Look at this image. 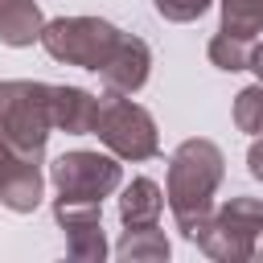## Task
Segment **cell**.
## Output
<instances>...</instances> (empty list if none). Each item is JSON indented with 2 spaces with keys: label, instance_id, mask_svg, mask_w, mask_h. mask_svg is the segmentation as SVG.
I'll return each instance as SVG.
<instances>
[{
  "label": "cell",
  "instance_id": "obj_1",
  "mask_svg": "<svg viewBox=\"0 0 263 263\" xmlns=\"http://www.w3.org/2000/svg\"><path fill=\"white\" fill-rule=\"evenodd\" d=\"M226 177V156L214 140H181L173 160H168V185H164V197H168V210L177 218V230L193 242L197 230L210 222L214 214V193Z\"/></svg>",
  "mask_w": 263,
  "mask_h": 263
},
{
  "label": "cell",
  "instance_id": "obj_2",
  "mask_svg": "<svg viewBox=\"0 0 263 263\" xmlns=\"http://www.w3.org/2000/svg\"><path fill=\"white\" fill-rule=\"evenodd\" d=\"M53 132V86L33 78L0 82V140L25 156H41Z\"/></svg>",
  "mask_w": 263,
  "mask_h": 263
},
{
  "label": "cell",
  "instance_id": "obj_3",
  "mask_svg": "<svg viewBox=\"0 0 263 263\" xmlns=\"http://www.w3.org/2000/svg\"><path fill=\"white\" fill-rule=\"evenodd\" d=\"M119 41H123V33L103 16H58V21H45V29H41V45L53 62L82 66L95 74L111 62Z\"/></svg>",
  "mask_w": 263,
  "mask_h": 263
},
{
  "label": "cell",
  "instance_id": "obj_4",
  "mask_svg": "<svg viewBox=\"0 0 263 263\" xmlns=\"http://www.w3.org/2000/svg\"><path fill=\"white\" fill-rule=\"evenodd\" d=\"M107 152H115L119 160H152L160 152V132H156V119L132 103V95H103L99 99V115H95V132Z\"/></svg>",
  "mask_w": 263,
  "mask_h": 263
},
{
  "label": "cell",
  "instance_id": "obj_5",
  "mask_svg": "<svg viewBox=\"0 0 263 263\" xmlns=\"http://www.w3.org/2000/svg\"><path fill=\"white\" fill-rule=\"evenodd\" d=\"M259 234H263V201L238 193L210 214V222L197 230L193 242L218 263H247L255 255Z\"/></svg>",
  "mask_w": 263,
  "mask_h": 263
},
{
  "label": "cell",
  "instance_id": "obj_6",
  "mask_svg": "<svg viewBox=\"0 0 263 263\" xmlns=\"http://www.w3.org/2000/svg\"><path fill=\"white\" fill-rule=\"evenodd\" d=\"M49 181L58 189L53 201H66V205H103V197H111L123 181L119 173V160L115 152H62L53 164H49Z\"/></svg>",
  "mask_w": 263,
  "mask_h": 263
},
{
  "label": "cell",
  "instance_id": "obj_7",
  "mask_svg": "<svg viewBox=\"0 0 263 263\" xmlns=\"http://www.w3.org/2000/svg\"><path fill=\"white\" fill-rule=\"evenodd\" d=\"M53 218L66 230V255L78 263H99L107 255L103 238V205H66L53 201Z\"/></svg>",
  "mask_w": 263,
  "mask_h": 263
},
{
  "label": "cell",
  "instance_id": "obj_8",
  "mask_svg": "<svg viewBox=\"0 0 263 263\" xmlns=\"http://www.w3.org/2000/svg\"><path fill=\"white\" fill-rule=\"evenodd\" d=\"M148 74H152V49H148L140 37H132V33H123L119 49H115L111 62L99 70V78H103V86H107L111 95H136V90L148 82Z\"/></svg>",
  "mask_w": 263,
  "mask_h": 263
},
{
  "label": "cell",
  "instance_id": "obj_9",
  "mask_svg": "<svg viewBox=\"0 0 263 263\" xmlns=\"http://www.w3.org/2000/svg\"><path fill=\"white\" fill-rule=\"evenodd\" d=\"M41 189H45V177H41V156H21L8 177L0 181V201L12 210V214H33L41 205Z\"/></svg>",
  "mask_w": 263,
  "mask_h": 263
},
{
  "label": "cell",
  "instance_id": "obj_10",
  "mask_svg": "<svg viewBox=\"0 0 263 263\" xmlns=\"http://www.w3.org/2000/svg\"><path fill=\"white\" fill-rule=\"evenodd\" d=\"M99 115V99L82 86H53V127L66 136H90Z\"/></svg>",
  "mask_w": 263,
  "mask_h": 263
},
{
  "label": "cell",
  "instance_id": "obj_11",
  "mask_svg": "<svg viewBox=\"0 0 263 263\" xmlns=\"http://www.w3.org/2000/svg\"><path fill=\"white\" fill-rule=\"evenodd\" d=\"M45 16L37 8V0H0V41L12 49H25L33 41H41Z\"/></svg>",
  "mask_w": 263,
  "mask_h": 263
},
{
  "label": "cell",
  "instance_id": "obj_12",
  "mask_svg": "<svg viewBox=\"0 0 263 263\" xmlns=\"http://www.w3.org/2000/svg\"><path fill=\"white\" fill-rule=\"evenodd\" d=\"M164 210V189L152 177H136L119 197V222L123 226H156Z\"/></svg>",
  "mask_w": 263,
  "mask_h": 263
},
{
  "label": "cell",
  "instance_id": "obj_13",
  "mask_svg": "<svg viewBox=\"0 0 263 263\" xmlns=\"http://www.w3.org/2000/svg\"><path fill=\"white\" fill-rule=\"evenodd\" d=\"M115 255L127 263H160L168 259V238L156 226H127L123 238L115 242Z\"/></svg>",
  "mask_w": 263,
  "mask_h": 263
},
{
  "label": "cell",
  "instance_id": "obj_14",
  "mask_svg": "<svg viewBox=\"0 0 263 263\" xmlns=\"http://www.w3.org/2000/svg\"><path fill=\"white\" fill-rule=\"evenodd\" d=\"M222 33L230 37H259L263 33V0H222Z\"/></svg>",
  "mask_w": 263,
  "mask_h": 263
},
{
  "label": "cell",
  "instance_id": "obj_15",
  "mask_svg": "<svg viewBox=\"0 0 263 263\" xmlns=\"http://www.w3.org/2000/svg\"><path fill=\"white\" fill-rule=\"evenodd\" d=\"M210 62L218 66V70H226V74H234V70H247V62H251V41H242V37H230V33H214L210 37Z\"/></svg>",
  "mask_w": 263,
  "mask_h": 263
},
{
  "label": "cell",
  "instance_id": "obj_16",
  "mask_svg": "<svg viewBox=\"0 0 263 263\" xmlns=\"http://www.w3.org/2000/svg\"><path fill=\"white\" fill-rule=\"evenodd\" d=\"M234 127L259 136V127H263V82L238 90V99H234Z\"/></svg>",
  "mask_w": 263,
  "mask_h": 263
},
{
  "label": "cell",
  "instance_id": "obj_17",
  "mask_svg": "<svg viewBox=\"0 0 263 263\" xmlns=\"http://www.w3.org/2000/svg\"><path fill=\"white\" fill-rule=\"evenodd\" d=\"M156 4V12L164 16V21H177V25H185V21H197L214 0H152Z\"/></svg>",
  "mask_w": 263,
  "mask_h": 263
},
{
  "label": "cell",
  "instance_id": "obj_18",
  "mask_svg": "<svg viewBox=\"0 0 263 263\" xmlns=\"http://www.w3.org/2000/svg\"><path fill=\"white\" fill-rule=\"evenodd\" d=\"M21 156H25V152H16V148H12L8 140H0V181L8 177V168H12V164H16Z\"/></svg>",
  "mask_w": 263,
  "mask_h": 263
},
{
  "label": "cell",
  "instance_id": "obj_19",
  "mask_svg": "<svg viewBox=\"0 0 263 263\" xmlns=\"http://www.w3.org/2000/svg\"><path fill=\"white\" fill-rule=\"evenodd\" d=\"M247 168H251V177H259V181H263V140H255V144H251V152H247Z\"/></svg>",
  "mask_w": 263,
  "mask_h": 263
},
{
  "label": "cell",
  "instance_id": "obj_20",
  "mask_svg": "<svg viewBox=\"0 0 263 263\" xmlns=\"http://www.w3.org/2000/svg\"><path fill=\"white\" fill-rule=\"evenodd\" d=\"M247 70H255V78L263 82V41H259V45L251 49V62H247Z\"/></svg>",
  "mask_w": 263,
  "mask_h": 263
},
{
  "label": "cell",
  "instance_id": "obj_21",
  "mask_svg": "<svg viewBox=\"0 0 263 263\" xmlns=\"http://www.w3.org/2000/svg\"><path fill=\"white\" fill-rule=\"evenodd\" d=\"M259 132H263V127H259Z\"/></svg>",
  "mask_w": 263,
  "mask_h": 263
}]
</instances>
